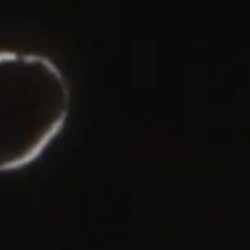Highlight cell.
I'll list each match as a JSON object with an SVG mask.
<instances>
[{"label": "cell", "instance_id": "obj_1", "mask_svg": "<svg viewBox=\"0 0 250 250\" xmlns=\"http://www.w3.org/2000/svg\"><path fill=\"white\" fill-rule=\"evenodd\" d=\"M72 89L55 60L0 48V173L43 156L65 127Z\"/></svg>", "mask_w": 250, "mask_h": 250}]
</instances>
